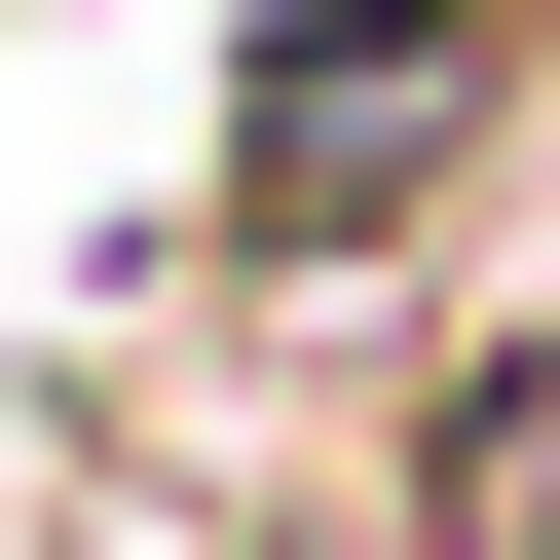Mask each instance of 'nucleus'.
I'll list each match as a JSON object with an SVG mask.
<instances>
[{
  "mask_svg": "<svg viewBox=\"0 0 560 560\" xmlns=\"http://www.w3.org/2000/svg\"><path fill=\"white\" fill-rule=\"evenodd\" d=\"M560 113V0H300V38H224V150H187V261L224 300H374V261Z\"/></svg>",
  "mask_w": 560,
  "mask_h": 560,
  "instance_id": "f257e3e1",
  "label": "nucleus"
},
{
  "mask_svg": "<svg viewBox=\"0 0 560 560\" xmlns=\"http://www.w3.org/2000/svg\"><path fill=\"white\" fill-rule=\"evenodd\" d=\"M374 560H560V300H486L374 448Z\"/></svg>",
  "mask_w": 560,
  "mask_h": 560,
  "instance_id": "f03ea898",
  "label": "nucleus"
}]
</instances>
